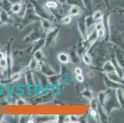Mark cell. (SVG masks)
I'll return each mask as SVG.
<instances>
[{
	"instance_id": "6da1fadb",
	"label": "cell",
	"mask_w": 124,
	"mask_h": 123,
	"mask_svg": "<svg viewBox=\"0 0 124 123\" xmlns=\"http://www.w3.org/2000/svg\"><path fill=\"white\" fill-rule=\"evenodd\" d=\"M117 95L119 104L121 105L122 107L124 108V92H123V90L120 88L117 89Z\"/></svg>"
},
{
	"instance_id": "7a4b0ae2",
	"label": "cell",
	"mask_w": 124,
	"mask_h": 123,
	"mask_svg": "<svg viewBox=\"0 0 124 123\" xmlns=\"http://www.w3.org/2000/svg\"><path fill=\"white\" fill-rule=\"evenodd\" d=\"M59 59L62 63H67L69 61V57L67 54L62 53L59 55Z\"/></svg>"
},
{
	"instance_id": "3957f363",
	"label": "cell",
	"mask_w": 124,
	"mask_h": 123,
	"mask_svg": "<svg viewBox=\"0 0 124 123\" xmlns=\"http://www.w3.org/2000/svg\"><path fill=\"white\" fill-rule=\"evenodd\" d=\"M80 12V9L77 6H74L70 9V14L73 15H76Z\"/></svg>"
},
{
	"instance_id": "277c9868",
	"label": "cell",
	"mask_w": 124,
	"mask_h": 123,
	"mask_svg": "<svg viewBox=\"0 0 124 123\" xmlns=\"http://www.w3.org/2000/svg\"><path fill=\"white\" fill-rule=\"evenodd\" d=\"M83 58L84 62H85V64H86L87 65L91 64V58H90V56H89L88 55H87V54H85V55H83Z\"/></svg>"
},
{
	"instance_id": "5b68a950",
	"label": "cell",
	"mask_w": 124,
	"mask_h": 123,
	"mask_svg": "<svg viewBox=\"0 0 124 123\" xmlns=\"http://www.w3.org/2000/svg\"><path fill=\"white\" fill-rule=\"evenodd\" d=\"M20 9H21V6H20V5L18 4H14V5L12 7V11L14 12H18L20 11Z\"/></svg>"
},
{
	"instance_id": "8992f818",
	"label": "cell",
	"mask_w": 124,
	"mask_h": 123,
	"mask_svg": "<svg viewBox=\"0 0 124 123\" xmlns=\"http://www.w3.org/2000/svg\"><path fill=\"white\" fill-rule=\"evenodd\" d=\"M46 6L48 7H51V8H54L57 6V4L54 1H49L46 3Z\"/></svg>"
},
{
	"instance_id": "52a82bcc",
	"label": "cell",
	"mask_w": 124,
	"mask_h": 123,
	"mask_svg": "<svg viewBox=\"0 0 124 123\" xmlns=\"http://www.w3.org/2000/svg\"><path fill=\"white\" fill-rule=\"evenodd\" d=\"M0 66L2 68H6L7 66V61L5 58L0 60Z\"/></svg>"
},
{
	"instance_id": "ba28073f",
	"label": "cell",
	"mask_w": 124,
	"mask_h": 123,
	"mask_svg": "<svg viewBox=\"0 0 124 123\" xmlns=\"http://www.w3.org/2000/svg\"><path fill=\"white\" fill-rule=\"evenodd\" d=\"M101 16H102V13L100 12V11H98V12H95V14L93 15V19L94 20H98V19H100L101 17Z\"/></svg>"
},
{
	"instance_id": "9c48e42d",
	"label": "cell",
	"mask_w": 124,
	"mask_h": 123,
	"mask_svg": "<svg viewBox=\"0 0 124 123\" xmlns=\"http://www.w3.org/2000/svg\"><path fill=\"white\" fill-rule=\"evenodd\" d=\"M70 17H64V19H63L62 20V22L64 23H66V24H67V23H69L70 22Z\"/></svg>"
},
{
	"instance_id": "30bf717a",
	"label": "cell",
	"mask_w": 124,
	"mask_h": 123,
	"mask_svg": "<svg viewBox=\"0 0 124 123\" xmlns=\"http://www.w3.org/2000/svg\"><path fill=\"white\" fill-rule=\"evenodd\" d=\"M102 29H103V24H102V23H98V24L96 25V30H102Z\"/></svg>"
},
{
	"instance_id": "8fae6325",
	"label": "cell",
	"mask_w": 124,
	"mask_h": 123,
	"mask_svg": "<svg viewBox=\"0 0 124 123\" xmlns=\"http://www.w3.org/2000/svg\"><path fill=\"white\" fill-rule=\"evenodd\" d=\"M98 35L99 37H102L104 35V31L103 29L100 30L98 31Z\"/></svg>"
},
{
	"instance_id": "7c38bea8",
	"label": "cell",
	"mask_w": 124,
	"mask_h": 123,
	"mask_svg": "<svg viewBox=\"0 0 124 123\" xmlns=\"http://www.w3.org/2000/svg\"><path fill=\"white\" fill-rule=\"evenodd\" d=\"M77 80L79 82H82L83 81V77L82 74H77Z\"/></svg>"
},
{
	"instance_id": "4fadbf2b",
	"label": "cell",
	"mask_w": 124,
	"mask_h": 123,
	"mask_svg": "<svg viewBox=\"0 0 124 123\" xmlns=\"http://www.w3.org/2000/svg\"><path fill=\"white\" fill-rule=\"evenodd\" d=\"M75 73H76L77 74H82V70H81L80 68H75Z\"/></svg>"
},
{
	"instance_id": "5bb4252c",
	"label": "cell",
	"mask_w": 124,
	"mask_h": 123,
	"mask_svg": "<svg viewBox=\"0 0 124 123\" xmlns=\"http://www.w3.org/2000/svg\"><path fill=\"white\" fill-rule=\"evenodd\" d=\"M91 115L92 116L95 117L96 116V111H94V110H92V111H91Z\"/></svg>"
},
{
	"instance_id": "9a60e30c",
	"label": "cell",
	"mask_w": 124,
	"mask_h": 123,
	"mask_svg": "<svg viewBox=\"0 0 124 123\" xmlns=\"http://www.w3.org/2000/svg\"><path fill=\"white\" fill-rule=\"evenodd\" d=\"M4 58V54L3 52H0V60Z\"/></svg>"
}]
</instances>
